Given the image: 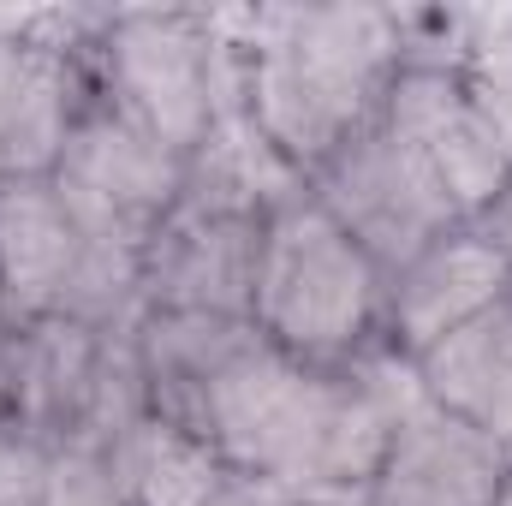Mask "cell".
Masks as SVG:
<instances>
[{
  "instance_id": "cell-1",
  "label": "cell",
  "mask_w": 512,
  "mask_h": 506,
  "mask_svg": "<svg viewBox=\"0 0 512 506\" xmlns=\"http://www.w3.org/2000/svg\"><path fill=\"white\" fill-rule=\"evenodd\" d=\"M417 399V364L387 340L352 364L316 370L251 334L215 381L197 429L233 471L286 489L292 501H352L370 495L387 435Z\"/></svg>"
},
{
  "instance_id": "cell-2",
  "label": "cell",
  "mask_w": 512,
  "mask_h": 506,
  "mask_svg": "<svg viewBox=\"0 0 512 506\" xmlns=\"http://www.w3.org/2000/svg\"><path fill=\"white\" fill-rule=\"evenodd\" d=\"M227 30L239 114L292 179L376 126L411 60V12L393 6H256L227 12Z\"/></svg>"
},
{
  "instance_id": "cell-3",
  "label": "cell",
  "mask_w": 512,
  "mask_h": 506,
  "mask_svg": "<svg viewBox=\"0 0 512 506\" xmlns=\"http://www.w3.org/2000/svg\"><path fill=\"white\" fill-rule=\"evenodd\" d=\"M387 274L304 185L262 215L251 328L286 358L334 370L382 346Z\"/></svg>"
},
{
  "instance_id": "cell-4",
  "label": "cell",
  "mask_w": 512,
  "mask_h": 506,
  "mask_svg": "<svg viewBox=\"0 0 512 506\" xmlns=\"http://www.w3.org/2000/svg\"><path fill=\"white\" fill-rule=\"evenodd\" d=\"M84 60L96 96L179 161H191L239 108L227 12H179V6L96 12Z\"/></svg>"
},
{
  "instance_id": "cell-5",
  "label": "cell",
  "mask_w": 512,
  "mask_h": 506,
  "mask_svg": "<svg viewBox=\"0 0 512 506\" xmlns=\"http://www.w3.org/2000/svg\"><path fill=\"white\" fill-rule=\"evenodd\" d=\"M459 30L465 18H447V36H429V12H411V60L387 84L382 126L441 179L459 215L477 221L512 179V155L459 72Z\"/></svg>"
},
{
  "instance_id": "cell-6",
  "label": "cell",
  "mask_w": 512,
  "mask_h": 506,
  "mask_svg": "<svg viewBox=\"0 0 512 506\" xmlns=\"http://www.w3.org/2000/svg\"><path fill=\"white\" fill-rule=\"evenodd\" d=\"M54 185H60L72 221L84 227L90 251L143 262L149 233L185 191V161L167 155L155 137H143L131 120H120L90 90V108L78 114V126L66 137Z\"/></svg>"
},
{
  "instance_id": "cell-7",
  "label": "cell",
  "mask_w": 512,
  "mask_h": 506,
  "mask_svg": "<svg viewBox=\"0 0 512 506\" xmlns=\"http://www.w3.org/2000/svg\"><path fill=\"white\" fill-rule=\"evenodd\" d=\"M304 191L376 256V268L393 274L417 251H429L435 239H447L453 227H465L459 203L441 191V179L376 120L352 143H340L310 179Z\"/></svg>"
},
{
  "instance_id": "cell-8",
  "label": "cell",
  "mask_w": 512,
  "mask_h": 506,
  "mask_svg": "<svg viewBox=\"0 0 512 506\" xmlns=\"http://www.w3.org/2000/svg\"><path fill=\"white\" fill-rule=\"evenodd\" d=\"M96 12H18L0 24V185L54 179L66 137L90 108V36Z\"/></svg>"
},
{
  "instance_id": "cell-9",
  "label": "cell",
  "mask_w": 512,
  "mask_h": 506,
  "mask_svg": "<svg viewBox=\"0 0 512 506\" xmlns=\"http://www.w3.org/2000/svg\"><path fill=\"white\" fill-rule=\"evenodd\" d=\"M262 215V203L185 185L143 245V310H203L251 322Z\"/></svg>"
},
{
  "instance_id": "cell-10",
  "label": "cell",
  "mask_w": 512,
  "mask_h": 506,
  "mask_svg": "<svg viewBox=\"0 0 512 506\" xmlns=\"http://www.w3.org/2000/svg\"><path fill=\"white\" fill-rule=\"evenodd\" d=\"M507 292H512V256L477 221H465L447 239H435L429 251H417L405 268L387 274L382 340L417 364L447 334H459L465 322L495 310Z\"/></svg>"
},
{
  "instance_id": "cell-11",
  "label": "cell",
  "mask_w": 512,
  "mask_h": 506,
  "mask_svg": "<svg viewBox=\"0 0 512 506\" xmlns=\"http://www.w3.org/2000/svg\"><path fill=\"white\" fill-rule=\"evenodd\" d=\"M507 483H512L507 447L423 393L393 423L364 501L370 506H495V495Z\"/></svg>"
},
{
  "instance_id": "cell-12",
  "label": "cell",
  "mask_w": 512,
  "mask_h": 506,
  "mask_svg": "<svg viewBox=\"0 0 512 506\" xmlns=\"http://www.w3.org/2000/svg\"><path fill=\"white\" fill-rule=\"evenodd\" d=\"M84 227L72 221L54 179H6L0 185V292L12 328L48 322L72 310L84 280Z\"/></svg>"
},
{
  "instance_id": "cell-13",
  "label": "cell",
  "mask_w": 512,
  "mask_h": 506,
  "mask_svg": "<svg viewBox=\"0 0 512 506\" xmlns=\"http://www.w3.org/2000/svg\"><path fill=\"white\" fill-rule=\"evenodd\" d=\"M251 322L245 316H203V310H143L131 328V352H137V376L143 399L161 417H179L197 429L215 381L227 376V364L251 346Z\"/></svg>"
},
{
  "instance_id": "cell-14",
  "label": "cell",
  "mask_w": 512,
  "mask_h": 506,
  "mask_svg": "<svg viewBox=\"0 0 512 506\" xmlns=\"http://www.w3.org/2000/svg\"><path fill=\"white\" fill-rule=\"evenodd\" d=\"M96 453L126 506H203L233 471L203 429L161 411H137Z\"/></svg>"
},
{
  "instance_id": "cell-15",
  "label": "cell",
  "mask_w": 512,
  "mask_h": 506,
  "mask_svg": "<svg viewBox=\"0 0 512 506\" xmlns=\"http://www.w3.org/2000/svg\"><path fill=\"white\" fill-rule=\"evenodd\" d=\"M417 381L435 405L483 429L512 453V292L417 358Z\"/></svg>"
},
{
  "instance_id": "cell-16",
  "label": "cell",
  "mask_w": 512,
  "mask_h": 506,
  "mask_svg": "<svg viewBox=\"0 0 512 506\" xmlns=\"http://www.w3.org/2000/svg\"><path fill=\"white\" fill-rule=\"evenodd\" d=\"M459 72L483 108V120L512 155V12L495 18H465L459 30Z\"/></svg>"
},
{
  "instance_id": "cell-17",
  "label": "cell",
  "mask_w": 512,
  "mask_h": 506,
  "mask_svg": "<svg viewBox=\"0 0 512 506\" xmlns=\"http://www.w3.org/2000/svg\"><path fill=\"white\" fill-rule=\"evenodd\" d=\"M54 459H60V447H48L30 429L0 423V506H42L48 501Z\"/></svg>"
},
{
  "instance_id": "cell-18",
  "label": "cell",
  "mask_w": 512,
  "mask_h": 506,
  "mask_svg": "<svg viewBox=\"0 0 512 506\" xmlns=\"http://www.w3.org/2000/svg\"><path fill=\"white\" fill-rule=\"evenodd\" d=\"M42 506H126V501H120V489H114L102 453H90V447H60L54 477H48V501Z\"/></svg>"
},
{
  "instance_id": "cell-19",
  "label": "cell",
  "mask_w": 512,
  "mask_h": 506,
  "mask_svg": "<svg viewBox=\"0 0 512 506\" xmlns=\"http://www.w3.org/2000/svg\"><path fill=\"white\" fill-rule=\"evenodd\" d=\"M203 506H298L286 489H274V483H262V477H245V471H227V483L209 495Z\"/></svg>"
},
{
  "instance_id": "cell-20",
  "label": "cell",
  "mask_w": 512,
  "mask_h": 506,
  "mask_svg": "<svg viewBox=\"0 0 512 506\" xmlns=\"http://www.w3.org/2000/svg\"><path fill=\"white\" fill-rule=\"evenodd\" d=\"M477 227H483V233H489V239H495V245L512 256V179L501 185V197H495V203L477 215Z\"/></svg>"
},
{
  "instance_id": "cell-21",
  "label": "cell",
  "mask_w": 512,
  "mask_h": 506,
  "mask_svg": "<svg viewBox=\"0 0 512 506\" xmlns=\"http://www.w3.org/2000/svg\"><path fill=\"white\" fill-rule=\"evenodd\" d=\"M298 506H370L364 495H352V501H298Z\"/></svg>"
},
{
  "instance_id": "cell-22",
  "label": "cell",
  "mask_w": 512,
  "mask_h": 506,
  "mask_svg": "<svg viewBox=\"0 0 512 506\" xmlns=\"http://www.w3.org/2000/svg\"><path fill=\"white\" fill-rule=\"evenodd\" d=\"M12 334V316H6V292H0V340Z\"/></svg>"
},
{
  "instance_id": "cell-23",
  "label": "cell",
  "mask_w": 512,
  "mask_h": 506,
  "mask_svg": "<svg viewBox=\"0 0 512 506\" xmlns=\"http://www.w3.org/2000/svg\"><path fill=\"white\" fill-rule=\"evenodd\" d=\"M495 506H512V483H507V489H501V495H495Z\"/></svg>"
}]
</instances>
